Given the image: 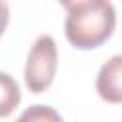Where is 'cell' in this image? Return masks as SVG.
Returning <instances> with one entry per match:
<instances>
[{
	"label": "cell",
	"mask_w": 122,
	"mask_h": 122,
	"mask_svg": "<svg viewBox=\"0 0 122 122\" xmlns=\"http://www.w3.org/2000/svg\"><path fill=\"white\" fill-rule=\"evenodd\" d=\"M8 23H10V6L6 0H0V36L4 34Z\"/></svg>",
	"instance_id": "8992f818"
},
{
	"label": "cell",
	"mask_w": 122,
	"mask_h": 122,
	"mask_svg": "<svg viewBox=\"0 0 122 122\" xmlns=\"http://www.w3.org/2000/svg\"><path fill=\"white\" fill-rule=\"evenodd\" d=\"M21 103V90L13 76L0 71V118L10 116Z\"/></svg>",
	"instance_id": "277c9868"
},
{
	"label": "cell",
	"mask_w": 122,
	"mask_h": 122,
	"mask_svg": "<svg viewBox=\"0 0 122 122\" xmlns=\"http://www.w3.org/2000/svg\"><path fill=\"white\" fill-rule=\"evenodd\" d=\"M19 118L21 120H61V114L48 105H34L32 109L25 111Z\"/></svg>",
	"instance_id": "5b68a950"
},
{
	"label": "cell",
	"mask_w": 122,
	"mask_h": 122,
	"mask_svg": "<svg viewBox=\"0 0 122 122\" xmlns=\"http://www.w3.org/2000/svg\"><path fill=\"white\" fill-rule=\"evenodd\" d=\"M116 10L111 0H90L67 10L65 36L76 50H95L114 32Z\"/></svg>",
	"instance_id": "6da1fadb"
},
{
	"label": "cell",
	"mask_w": 122,
	"mask_h": 122,
	"mask_svg": "<svg viewBox=\"0 0 122 122\" xmlns=\"http://www.w3.org/2000/svg\"><path fill=\"white\" fill-rule=\"evenodd\" d=\"M57 72V44L50 34H40L27 55L25 86L30 93L46 92Z\"/></svg>",
	"instance_id": "7a4b0ae2"
},
{
	"label": "cell",
	"mask_w": 122,
	"mask_h": 122,
	"mask_svg": "<svg viewBox=\"0 0 122 122\" xmlns=\"http://www.w3.org/2000/svg\"><path fill=\"white\" fill-rule=\"evenodd\" d=\"M84 2H90V0H59V4L65 8V10H71V8H76Z\"/></svg>",
	"instance_id": "52a82bcc"
},
{
	"label": "cell",
	"mask_w": 122,
	"mask_h": 122,
	"mask_svg": "<svg viewBox=\"0 0 122 122\" xmlns=\"http://www.w3.org/2000/svg\"><path fill=\"white\" fill-rule=\"evenodd\" d=\"M95 90L103 101L111 105L122 103V53L112 55L101 65L95 78Z\"/></svg>",
	"instance_id": "3957f363"
}]
</instances>
